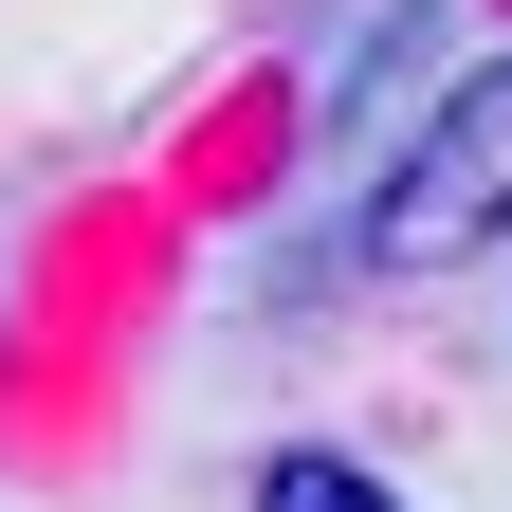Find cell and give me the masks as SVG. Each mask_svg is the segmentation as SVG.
Returning <instances> with one entry per match:
<instances>
[{
	"label": "cell",
	"mask_w": 512,
	"mask_h": 512,
	"mask_svg": "<svg viewBox=\"0 0 512 512\" xmlns=\"http://www.w3.org/2000/svg\"><path fill=\"white\" fill-rule=\"evenodd\" d=\"M476 238H512V55H476L458 110H439L421 147L384 165V202H366V256H384V275H458Z\"/></svg>",
	"instance_id": "obj_1"
},
{
	"label": "cell",
	"mask_w": 512,
	"mask_h": 512,
	"mask_svg": "<svg viewBox=\"0 0 512 512\" xmlns=\"http://www.w3.org/2000/svg\"><path fill=\"white\" fill-rule=\"evenodd\" d=\"M256 512H403V494H384L366 458H311V439H293V458L256 476Z\"/></svg>",
	"instance_id": "obj_2"
}]
</instances>
